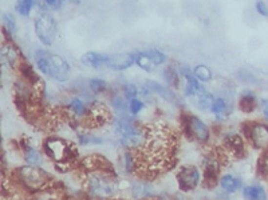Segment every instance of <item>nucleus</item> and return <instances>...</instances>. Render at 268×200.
<instances>
[{
	"mask_svg": "<svg viewBox=\"0 0 268 200\" xmlns=\"http://www.w3.org/2000/svg\"><path fill=\"white\" fill-rule=\"evenodd\" d=\"M114 131L120 136L122 145L127 148H142L147 140V131L130 119H118L114 122Z\"/></svg>",
	"mask_w": 268,
	"mask_h": 200,
	"instance_id": "obj_1",
	"label": "nucleus"
},
{
	"mask_svg": "<svg viewBox=\"0 0 268 200\" xmlns=\"http://www.w3.org/2000/svg\"><path fill=\"white\" fill-rule=\"evenodd\" d=\"M44 154L57 164H68L77 158V148L70 142L61 138H50L43 145Z\"/></svg>",
	"mask_w": 268,
	"mask_h": 200,
	"instance_id": "obj_2",
	"label": "nucleus"
},
{
	"mask_svg": "<svg viewBox=\"0 0 268 200\" xmlns=\"http://www.w3.org/2000/svg\"><path fill=\"white\" fill-rule=\"evenodd\" d=\"M16 176L21 182L24 188L27 190L35 191L43 190L44 185H47L50 182V176L46 171H43L42 168H39L38 165H23L16 169Z\"/></svg>",
	"mask_w": 268,
	"mask_h": 200,
	"instance_id": "obj_3",
	"label": "nucleus"
},
{
	"mask_svg": "<svg viewBox=\"0 0 268 200\" xmlns=\"http://www.w3.org/2000/svg\"><path fill=\"white\" fill-rule=\"evenodd\" d=\"M86 191L90 196L97 199H107L114 194V184L109 175L103 171H94L86 180Z\"/></svg>",
	"mask_w": 268,
	"mask_h": 200,
	"instance_id": "obj_4",
	"label": "nucleus"
},
{
	"mask_svg": "<svg viewBox=\"0 0 268 200\" xmlns=\"http://www.w3.org/2000/svg\"><path fill=\"white\" fill-rule=\"evenodd\" d=\"M35 34L39 41L44 46H51L57 35V21L50 14L43 12L35 19Z\"/></svg>",
	"mask_w": 268,
	"mask_h": 200,
	"instance_id": "obj_5",
	"label": "nucleus"
},
{
	"mask_svg": "<svg viewBox=\"0 0 268 200\" xmlns=\"http://www.w3.org/2000/svg\"><path fill=\"white\" fill-rule=\"evenodd\" d=\"M185 131L188 135H190V138L195 139L199 143H206L209 140V128L200 118H197L195 115L186 116Z\"/></svg>",
	"mask_w": 268,
	"mask_h": 200,
	"instance_id": "obj_6",
	"label": "nucleus"
},
{
	"mask_svg": "<svg viewBox=\"0 0 268 200\" xmlns=\"http://www.w3.org/2000/svg\"><path fill=\"white\" fill-rule=\"evenodd\" d=\"M247 138L255 148L268 149V126L264 123H251L247 126Z\"/></svg>",
	"mask_w": 268,
	"mask_h": 200,
	"instance_id": "obj_7",
	"label": "nucleus"
},
{
	"mask_svg": "<svg viewBox=\"0 0 268 200\" xmlns=\"http://www.w3.org/2000/svg\"><path fill=\"white\" fill-rule=\"evenodd\" d=\"M200 171L195 165H185L177 174V182H179L180 188L183 191L195 190L196 187L200 184Z\"/></svg>",
	"mask_w": 268,
	"mask_h": 200,
	"instance_id": "obj_8",
	"label": "nucleus"
},
{
	"mask_svg": "<svg viewBox=\"0 0 268 200\" xmlns=\"http://www.w3.org/2000/svg\"><path fill=\"white\" fill-rule=\"evenodd\" d=\"M48 64H50V76L58 82H66L70 73V64L63 57L57 54L48 52Z\"/></svg>",
	"mask_w": 268,
	"mask_h": 200,
	"instance_id": "obj_9",
	"label": "nucleus"
},
{
	"mask_svg": "<svg viewBox=\"0 0 268 200\" xmlns=\"http://www.w3.org/2000/svg\"><path fill=\"white\" fill-rule=\"evenodd\" d=\"M136 64V57L134 52H120V54H111L109 55L107 67L114 70V71H124L129 67Z\"/></svg>",
	"mask_w": 268,
	"mask_h": 200,
	"instance_id": "obj_10",
	"label": "nucleus"
},
{
	"mask_svg": "<svg viewBox=\"0 0 268 200\" xmlns=\"http://www.w3.org/2000/svg\"><path fill=\"white\" fill-rule=\"evenodd\" d=\"M0 54H1V60H3V63H5V64L8 67H11V68L21 67V64L23 63L21 60L19 50L16 48V46H14V44L11 43V40L4 41V43L1 44Z\"/></svg>",
	"mask_w": 268,
	"mask_h": 200,
	"instance_id": "obj_11",
	"label": "nucleus"
},
{
	"mask_svg": "<svg viewBox=\"0 0 268 200\" xmlns=\"http://www.w3.org/2000/svg\"><path fill=\"white\" fill-rule=\"evenodd\" d=\"M107 60H109V55L94 51L86 52V54H83L82 57H81V62L83 63L84 66L91 67V68L107 67Z\"/></svg>",
	"mask_w": 268,
	"mask_h": 200,
	"instance_id": "obj_12",
	"label": "nucleus"
},
{
	"mask_svg": "<svg viewBox=\"0 0 268 200\" xmlns=\"http://www.w3.org/2000/svg\"><path fill=\"white\" fill-rule=\"evenodd\" d=\"M146 88L149 91H152V92L157 93L158 96H161L164 100H166V102L174 103V104H177L179 103V99L177 96L174 95V92L170 90V88H166L161 86L160 83L157 82H153V80H149L146 82Z\"/></svg>",
	"mask_w": 268,
	"mask_h": 200,
	"instance_id": "obj_13",
	"label": "nucleus"
},
{
	"mask_svg": "<svg viewBox=\"0 0 268 200\" xmlns=\"http://www.w3.org/2000/svg\"><path fill=\"white\" fill-rule=\"evenodd\" d=\"M109 120V109L100 103L94 104L89 109V122H94L93 127H98L101 124L106 123Z\"/></svg>",
	"mask_w": 268,
	"mask_h": 200,
	"instance_id": "obj_14",
	"label": "nucleus"
},
{
	"mask_svg": "<svg viewBox=\"0 0 268 200\" xmlns=\"http://www.w3.org/2000/svg\"><path fill=\"white\" fill-rule=\"evenodd\" d=\"M224 143H226V147L231 151L232 154L243 155L244 154V151H246V143H244V140L242 139V136L237 135V133L228 135L226 138V140H224Z\"/></svg>",
	"mask_w": 268,
	"mask_h": 200,
	"instance_id": "obj_15",
	"label": "nucleus"
},
{
	"mask_svg": "<svg viewBox=\"0 0 268 200\" xmlns=\"http://www.w3.org/2000/svg\"><path fill=\"white\" fill-rule=\"evenodd\" d=\"M220 185L226 192L233 194V192H236L242 187V179L237 178V176H233L231 174L223 175L220 178Z\"/></svg>",
	"mask_w": 268,
	"mask_h": 200,
	"instance_id": "obj_16",
	"label": "nucleus"
},
{
	"mask_svg": "<svg viewBox=\"0 0 268 200\" xmlns=\"http://www.w3.org/2000/svg\"><path fill=\"white\" fill-rule=\"evenodd\" d=\"M219 174V162L215 159H208L204 167V180L206 184H215Z\"/></svg>",
	"mask_w": 268,
	"mask_h": 200,
	"instance_id": "obj_17",
	"label": "nucleus"
},
{
	"mask_svg": "<svg viewBox=\"0 0 268 200\" xmlns=\"http://www.w3.org/2000/svg\"><path fill=\"white\" fill-rule=\"evenodd\" d=\"M243 194L247 200H267V194L262 185H247L244 187Z\"/></svg>",
	"mask_w": 268,
	"mask_h": 200,
	"instance_id": "obj_18",
	"label": "nucleus"
},
{
	"mask_svg": "<svg viewBox=\"0 0 268 200\" xmlns=\"http://www.w3.org/2000/svg\"><path fill=\"white\" fill-rule=\"evenodd\" d=\"M23 158L26 160L27 164L38 165L42 163V155L39 154L37 148H34L32 145H24L23 147Z\"/></svg>",
	"mask_w": 268,
	"mask_h": 200,
	"instance_id": "obj_19",
	"label": "nucleus"
},
{
	"mask_svg": "<svg viewBox=\"0 0 268 200\" xmlns=\"http://www.w3.org/2000/svg\"><path fill=\"white\" fill-rule=\"evenodd\" d=\"M134 57H136V64L141 70H144V71L146 72H150L153 71L154 68H156V64L152 62V59L147 56L146 54H145V51H137L134 52Z\"/></svg>",
	"mask_w": 268,
	"mask_h": 200,
	"instance_id": "obj_20",
	"label": "nucleus"
},
{
	"mask_svg": "<svg viewBox=\"0 0 268 200\" xmlns=\"http://www.w3.org/2000/svg\"><path fill=\"white\" fill-rule=\"evenodd\" d=\"M35 63L39 71L50 76V64H48V52L44 50H38L35 52Z\"/></svg>",
	"mask_w": 268,
	"mask_h": 200,
	"instance_id": "obj_21",
	"label": "nucleus"
},
{
	"mask_svg": "<svg viewBox=\"0 0 268 200\" xmlns=\"http://www.w3.org/2000/svg\"><path fill=\"white\" fill-rule=\"evenodd\" d=\"M67 108H68V111L73 113L74 116H77V118H79V116H83V115H86V112L89 111V109L86 108V106H84L83 100L79 98L71 99L70 103H68Z\"/></svg>",
	"mask_w": 268,
	"mask_h": 200,
	"instance_id": "obj_22",
	"label": "nucleus"
},
{
	"mask_svg": "<svg viewBox=\"0 0 268 200\" xmlns=\"http://www.w3.org/2000/svg\"><path fill=\"white\" fill-rule=\"evenodd\" d=\"M240 108L243 109V112H252L253 109L256 108V98L252 92H244L240 98Z\"/></svg>",
	"mask_w": 268,
	"mask_h": 200,
	"instance_id": "obj_23",
	"label": "nucleus"
},
{
	"mask_svg": "<svg viewBox=\"0 0 268 200\" xmlns=\"http://www.w3.org/2000/svg\"><path fill=\"white\" fill-rule=\"evenodd\" d=\"M196 98H197V106L201 109H209V108H212L213 102H215L213 95L208 92V91H205V90H203V91L197 93Z\"/></svg>",
	"mask_w": 268,
	"mask_h": 200,
	"instance_id": "obj_24",
	"label": "nucleus"
},
{
	"mask_svg": "<svg viewBox=\"0 0 268 200\" xmlns=\"http://www.w3.org/2000/svg\"><path fill=\"white\" fill-rule=\"evenodd\" d=\"M193 73L195 76L200 80V82H209L212 79V71L208 66H204V64H200V66H196L193 68Z\"/></svg>",
	"mask_w": 268,
	"mask_h": 200,
	"instance_id": "obj_25",
	"label": "nucleus"
},
{
	"mask_svg": "<svg viewBox=\"0 0 268 200\" xmlns=\"http://www.w3.org/2000/svg\"><path fill=\"white\" fill-rule=\"evenodd\" d=\"M124 168L126 174H133L137 168V158L133 155L132 151H126L124 154Z\"/></svg>",
	"mask_w": 268,
	"mask_h": 200,
	"instance_id": "obj_26",
	"label": "nucleus"
},
{
	"mask_svg": "<svg viewBox=\"0 0 268 200\" xmlns=\"http://www.w3.org/2000/svg\"><path fill=\"white\" fill-rule=\"evenodd\" d=\"M78 140L82 144H102L105 142L103 138L90 132H78Z\"/></svg>",
	"mask_w": 268,
	"mask_h": 200,
	"instance_id": "obj_27",
	"label": "nucleus"
},
{
	"mask_svg": "<svg viewBox=\"0 0 268 200\" xmlns=\"http://www.w3.org/2000/svg\"><path fill=\"white\" fill-rule=\"evenodd\" d=\"M147 56L152 59V62L156 64V66H161L164 63L166 62V56H165V54L161 51H158L156 48H152V50H146L145 51Z\"/></svg>",
	"mask_w": 268,
	"mask_h": 200,
	"instance_id": "obj_28",
	"label": "nucleus"
},
{
	"mask_svg": "<svg viewBox=\"0 0 268 200\" xmlns=\"http://www.w3.org/2000/svg\"><path fill=\"white\" fill-rule=\"evenodd\" d=\"M34 8V0H19L16 4V11L21 16H28Z\"/></svg>",
	"mask_w": 268,
	"mask_h": 200,
	"instance_id": "obj_29",
	"label": "nucleus"
},
{
	"mask_svg": "<svg viewBox=\"0 0 268 200\" xmlns=\"http://www.w3.org/2000/svg\"><path fill=\"white\" fill-rule=\"evenodd\" d=\"M164 76L166 79V82L170 87H177L179 84V76H177V72L173 67H168L165 71H164Z\"/></svg>",
	"mask_w": 268,
	"mask_h": 200,
	"instance_id": "obj_30",
	"label": "nucleus"
},
{
	"mask_svg": "<svg viewBox=\"0 0 268 200\" xmlns=\"http://www.w3.org/2000/svg\"><path fill=\"white\" fill-rule=\"evenodd\" d=\"M89 87L91 91H94L97 93H101L106 91V87H107V83L102 79H91L89 82Z\"/></svg>",
	"mask_w": 268,
	"mask_h": 200,
	"instance_id": "obj_31",
	"label": "nucleus"
},
{
	"mask_svg": "<svg viewBox=\"0 0 268 200\" xmlns=\"http://www.w3.org/2000/svg\"><path fill=\"white\" fill-rule=\"evenodd\" d=\"M3 28H4L5 31H8L10 35H12L16 31V23L14 16L8 15V14L3 15Z\"/></svg>",
	"mask_w": 268,
	"mask_h": 200,
	"instance_id": "obj_32",
	"label": "nucleus"
},
{
	"mask_svg": "<svg viewBox=\"0 0 268 200\" xmlns=\"http://www.w3.org/2000/svg\"><path fill=\"white\" fill-rule=\"evenodd\" d=\"M122 91H124V98L127 99V100H132V99L137 98V95L140 93V90L134 84H125L122 87Z\"/></svg>",
	"mask_w": 268,
	"mask_h": 200,
	"instance_id": "obj_33",
	"label": "nucleus"
},
{
	"mask_svg": "<svg viewBox=\"0 0 268 200\" xmlns=\"http://www.w3.org/2000/svg\"><path fill=\"white\" fill-rule=\"evenodd\" d=\"M210 109H212V112L215 113V115H220V113L226 112L227 102L223 98H216Z\"/></svg>",
	"mask_w": 268,
	"mask_h": 200,
	"instance_id": "obj_34",
	"label": "nucleus"
},
{
	"mask_svg": "<svg viewBox=\"0 0 268 200\" xmlns=\"http://www.w3.org/2000/svg\"><path fill=\"white\" fill-rule=\"evenodd\" d=\"M142 108H144V102H142L141 99L134 98L129 102V111H130L132 115L140 113L142 111Z\"/></svg>",
	"mask_w": 268,
	"mask_h": 200,
	"instance_id": "obj_35",
	"label": "nucleus"
},
{
	"mask_svg": "<svg viewBox=\"0 0 268 200\" xmlns=\"http://www.w3.org/2000/svg\"><path fill=\"white\" fill-rule=\"evenodd\" d=\"M259 172L268 179V151L259 160Z\"/></svg>",
	"mask_w": 268,
	"mask_h": 200,
	"instance_id": "obj_36",
	"label": "nucleus"
},
{
	"mask_svg": "<svg viewBox=\"0 0 268 200\" xmlns=\"http://www.w3.org/2000/svg\"><path fill=\"white\" fill-rule=\"evenodd\" d=\"M111 104H113V107L116 108L117 111H126V109H129V104H126L125 98L113 99V100H111Z\"/></svg>",
	"mask_w": 268,
	"mask_h": 200,
	"instance_id": "obj_37",
	"label": "nucleus"
},
{
	"mask_svg": "<svg viewBox=\"0 0 268 200\" xmlns=\"http://www.w3.org/2000/svg\"><path fill=\"white\" fill-rule=\"evenodd\" d=\"M256 11H258L262 16H268V7L264 1H262V0H258V1H256Z\"/></svg>",
	"mask_w": 268,
	"mask_h": 200,
	"instance_id": "obj_38",
	"label": "nucleus"
},
{
	"mask_svg": "<svg viewBox=\"0 0 268 200\" xmlns=\"http://www.w3.org/2000/svg\"><path fill=\"white\" fill-rule=\"evenodd\" d=\"M262 111H263L264 116L268 119V99L262 100Z\"/></svg>",
	"mask_w": 268,
	"mask_h": 200,
	"instance_id": "obj_39",
	"label": "nucleus"
},
{
	"mask_svg": "<svg viewBox=\"0 0 268 200\" xmlns=\"http://www.w3.org/2000/svg\"><path fill=\"white\" fill-rule=\"evenodd\" d=\"M43 1L48 5H54V4H57V1H58V0H43Z\"/></svg>",
	"mask_w": 268,
	"mask_h": 200,
	"instance_id": "obj_40",
	"label": "nucleus"
}]
</instances>
